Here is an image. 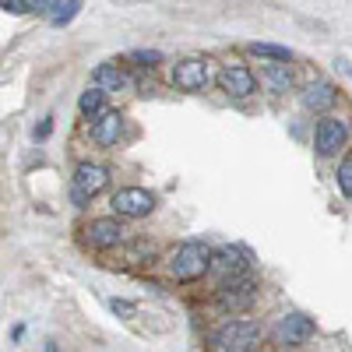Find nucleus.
Returning <instances> with one entry per match:
<instances>
[{
    "label": "nucleus",
    "mask_w": 352,
    "mask_h": 352,
    "mask_svg": "<svg viewBox=\"0 0 352 352\" xmlns=\"http://www.w3.org/2000/svg\"><path fill=\"white\" fill-rule=\"evenodd\" d=\"M0 8H4L8 14H28V11H32L28 0H0Z\"/></svg>",
    "instance_id": "nucleus-21"
},
{
    "label": "nucleus",
    "mask_w": 352,
    "mask_h": 352,
    "mask_svg": "<svg viewBox=\"0 0 352 352\" xmlns=\"http://www.w3.org/2000/svg\"><path fill=\"white\" fill-rule=\"evenodd\" d=\"M264 81H268L275 92H289V85H292V71H289V64H282V60L268 64V67H264Z\"/></svg>",
    "instance_id": "nucleus-15"
},
{
    "label": "nucleus",
    "mask_w": 352,
    "mask_h": 352,
    "mask_svg": "<svg viewBox=\"0 0 352 352\" xmlns=\"http://www.w3.org/2000/svg\"><path fill=\"white\" fill-rule=\"evenodd\" d=\"M338 190H342L345 197H352V159H345V162L338 166Z\"/></svg>",
    "instance_id": "nucleus-20"
},
{
    "label": "nucleus",
    "mask_w": 352,
    "mask_h": 352,
    "mask_svg": "<svg viewBox=\"0 0 352 352\" xmlns=\"http://www.w3.org/2000/svg\"><path fill=\"white\" fill-rule=\"evenodd\" d=\"M254 296H257V285L250 282V278H226L222 282V289H219V307L222 310H247L250 303H254Z\"/></svg>",
    "instance_id": "nucleus-5"
},
{
    "label": "nucleus",
    "mask_w": 352,
    "mask_h": 352,
    "mask_svg": "<svg viewBox=\"0 0 352 352\" xmlns=\"http://www.w3.org/2000/svg\"><path fill=\"white\" fill-rule=\"evenodd\" d=\"M32 4V11H39V14H53L56 8H60V0H28Z\"/></svg>",
    "instance_id": "nucleus-22"
},
{
    "label": "nucleus",
    "mask_w": 352,
    "mask_h": 352,
    "mask_svg": "<svg viewBox=\"0 0 352 352\" xmlns=\"http://www.w3.org/2000/svg\"><path fill=\"white\" fill-rule=\"evenodd\" d=\"M92 85H96V88H102V92L109 96V92H124V88H127V78H124V71H120V67H113V64H99V67L92 71Z\"/></svg>",
    "instance_id": "nucleus-14"
},
{
    "label": "nucleus",
    "mask_w": 352,
    "mask_h": 352,
    "mask_svg": "<svg viewBox=\"0 0 352 352\" xmlns=\"http://www.w3.org/2000/svg\"><path fill=\"white\" fill-rule=\"evenodd\" d=\"M208 261H212V250L208 247L197 243V240H187L180 250L173 254L169 272H173L176 282H197L204 272H208Z\"/></svg>",
    "instance_id": "nucleus-1"
},
{
    "label": "nucleus",
    "mask_w": 352,
    "mask_h": 352,
    "mask_svg": "<svg viewBox=\"0 0 352 352\" xmlns=\"http://www.w3.org/2000/svg\"><path fill=\"white\" fill-rule=\"evenodd\" d=\"M335 102H338L335 85H328V81H314V85H307V92H303V106H307V109L324 113V109H331Z\"/></svg>",
    "instance_id": "nucleus-12"
},
{
    "label": "nucleus",
    "mask_w": 352,
    "mask_h": 352,
    "mask_svg": "<svg viewBox=\"0 0 352 352\" xmlns=\"http://www.w3.org/2000/svg\"><path fill=\"white\" fill-rule=\"evenodd\" d=\"M257 338H261V328L254 324V320H229L226 328L215 331L212 345L219 352H250L257 345Z\"/></svg>",
    "instance_id": "nucleus-2"
},
{
    "label": "nucleus",
    "mask_w": 352,
    "mask_h": 352,
    "mask_svg": "<svg viewBox=\"0 0 352 352\" xmlns=\"http://www.w3.org/2000/svg\"><path fill=\"white\" fill-rule=\"evenodd\" d=\"M219 85H222V92L243 99V96H250L254 88H257V78H254L247 67H226V71L219 74Z\"/></svg>",
    "instance_id": "nucleus-11"
},
{
    "label": "nucleus",
    "mask_w": 352,
    "mask_h": 352,
    "mask_svg": "<svg viewBox=\"0 0 352 352\" xmlns=\"http://www.w3.org/2000/svg\"><path fill=\"white\" fill-rule=\"evenodd\" d=\"M85 232H88V243L99 247V250H109V247H116V243H124V226H120V219H96Z\"/></svg>",
    "instance_id": "nucleus-9"
},
{
    "label": "nucleus",
    "mask_w": 352,
    "mask_h": 352,
    "mask_svg": "<svg viewBox=\"0 0 352 352\" xmlns=\"http://www.w3.org/2000/svg\"><path fill=\"white\" fill-rule=\"evenodd\" d=\"M50 131H53V124H50V120H43V124H39V131H36V138L43 141V138H50Z\"/></svg>",
    "instance_id": "nucleus-24"
},
{
    "label": "nucleus",
    "mask_w": 352,
    "mask_h": 352,
    "mask_svg": "<svg viewBox=\"0 0 352 352\" xmlns=\"http://www.w3.org/2000/svg\"><path fill=\"white\" fill-rule=\"evenodd\" d=\"M173 85L184 88V92H201L204 85H208V64L190 56V60H180L173 67Z\"/></svg>",
    "instance_id": "nucleus-8"
},
{
    "label": "nucleus",
    "mask_w": 352,
    "mask_h": 352,
    "mask_svg": "<svg viewBox=\"0 0 352 352\" xmlns=\"http://www.w3.org/2000/svg\"><path fill=\"white\" fill-rule=\"evenodd\" d=\"M120 131H124V116L116 109H109L92 124V141L99 144V148H113V144L120 141Z\"/></svg>",
    "instance_id": "nucleus-10"
},
{
    "label": "nucleus",
    "mask_w": 352,
    "mask_h": 352,
    "mask_svg": "<svg viewBox=\"0 0 352 352\" xmlns=\"http://www.w3.org/2000/svg\"><path fill=\"white\" fill-rule=\"evenodd\" d=\"M109 310L120 314V317H131V314H134V303H127V300H109Z\"/></svg>",
    "instance_id": "nucleus-23"
},
{
    "label": "nucleus",
    "mask_w": 352,
    "mask_h": 352,
    "mask_svg": "<svg viewBox=\"0 0 352 352\" xmlns=\"http://www.w3.org/2000/svg\"><path fill=\"white\" fill-rule=\"evenodd\" d=\"M208 272H215L222 282H226V278H240V275L247 272V254H243L240 247H222V250L212 254Z\"/></svg>",
    "instance_id": "nucleus-7"
},
{
    "label": "nucleus",
    "mask_w": 352,
    "mask_h": 352,
    "mask_svg": "<svg viewBox=\"0 0 352 352\" xmlns=\"http://www.w3.org/2000/svg\"><path fill=\"white\" fill-rule=\"evenodd\" d=\"M155 208V194H148L144 187H124L113 194V212L120 219H144Z\"/></svg>",
    "instance_id": "nucleus-4"
},
{
    "label": "nucleus",
    "mask_w": 352,
    "mask_h": 352,
    "mask_svg": "<svg viewBox=\"0 0 352 352\" xmlns=\"http://www.w3.org/2000/svg\"><path fill=\"white\" fill-rule=\"evenodd\" d=\"M131 60L141 64V67H155V64H162V53H159V50H134Z\"/></svg>",
    "instance_id": "nucleus-19"
},
{
    "label": "nucleus",
    "mask_w": 352,
    "mask_h": 352,
    "mask_svg": "<svg viewBox=\"0 0 352 352\" xmlns=\"http://www.w3.org/2000/svg\"><path fill=\"white\" fill-rule=\"evenodd\" d=\"M106 184H109V173H106L102 166L81 162V166L74 169V204H78V208H81V204H88L99 190H106Z\"/></svg>",
    "instance_id": "nucleus-3"
},
{
    "label": "nucleus",
    "mask_w": 352,
    "mask_h": 352,
    "mask_svg": "<svg viewBox=\"0 0 352 352\" xmlns=\"http://www.w3.org/2000/svg\"><path fill=\"white\" fill-rule=\"evenodd\" d=\"M116 4H127V0H116Z\"/></svg>",
    "instance_id": "nucleus-25"
},
{
    "label": "nucleus",
    "mask_w": 352,
    "mask_h": 352,
    "mask_svg": "<svg viewBox=\"0 0 352 352\" xmlns=\"http://www.w3.org/2000/svg\"><path fill=\"white\" fill-rule=\"evenodd\" d=\"M345 141H349V127L345 120H320L317 124V134H314V148L320 155H335L345 148Z\"/></svg>",
    "instance_id": "nucleus-6"
},
{
    "label": "nucleus",
    "mask_w": 352,
    "mask_h": 352,
    "mask_svg": "<svg viewBox=\"0 0 352 352\" xmlns=\"http://www.w3.org/2000/svg\"><path fill=\"white\" fill-rule=\"evenodd\" d=\"M250 53L254 56H264V60H292V53L285 46H275V43H250Z\"/></svg>",
    "instance_id": "nucleus-17"
},
{
    "label": "nucleus",
    "mask_w": 352,
    "mask_h": 352,
    "mask_svg": "<svg viewBox=\"0 0 352 352\" xmlns=\"http://www.w3.org/2000/svg\"><path fill=\"white\" fill-rule=\"evenodd\" d=\"M81 11V0H67V4H60L53 14H50V21L56 25V28H64V25H71L74 21V14Z\"/></svg>",
    "instance_id": "nucleus-18"
},
{
    "label": "nucleus",
    "mask_w": 352,
    "mask_h": 352,
    "mask_svg": "<svg viewBox=\"0 0 352 352\" xmlns=\"http://www.w3.org/2000/svg\"><path fill=\"white\" fill-rule=\"evenodd\" d=\"M102 99H106V92H102V88L88 85L85 92H81V99H78V109H81V116H96V113L102 109Z\"/></svg>",
    "instance_id": "nucleus-16"
},
{
    "label": "nucleus",
    "mask_w": 352,
    "mask_h": 352,
    "mask_svg": "<svg viewBox=\"0 0 352 352\" xmlns=\"http://www.w3.org/2000/svg\"><path fill=\"white\" fill-rule=\"evenodd\" d=\"M278 335H282L285 342H292V345H300V342L314 338V320L303 317V314H289V317H282Z\"/></svg>",
    "instance_id": "nucleus-13"
}]
</instances>
